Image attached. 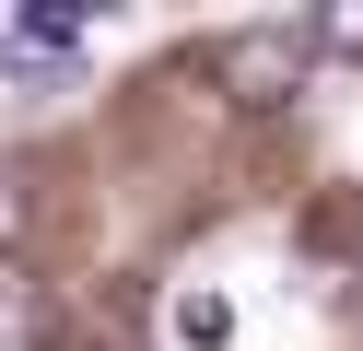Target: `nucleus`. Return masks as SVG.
<instances>
[{"label": "nucleus", "mask_w": 363, "mask_h": 351, "mask_svg": "<svg viewBox=\"0 0 363 351\" xmlns=\"http://www.w3.org/2000/svg\"><path fill=\"white\" fill-rule=\"evenodd\" d=\"M305 23H235V35L211 47V70H223V94H246V106H281L293 82H305Z\"/></svg>", "instance_id": "nucleus-1"}, {"label": "nucleus", "mask_w": 363, "mask_h": 351, "mask_svg": "<svg viewBox=\"0 0 363 351\" xmlns=\"http://www.w3.org/2000/svg\"><path fill=\"white\" fill-rule=\"evenodd\" d=\"M164 328H176V351H223V340H235V304H223L211 281H188V293L164 304Z\"/></svg>", "instance_id": "nucleus-2"}, {"label": "nucleus", "mask_w": 363, "mask_h": 351, "mask_svg": "<svg viewBox=\"0 0 363 351\" xmlns=\"http://www.w3.org/2000/svg\"><path fill=\"white\" fill-rule=\"evenodd\" d=\"M305 47L316 59H363V12H305Z\"/></svg>", "instance_id": "nucleus-3"}]
</instances>
